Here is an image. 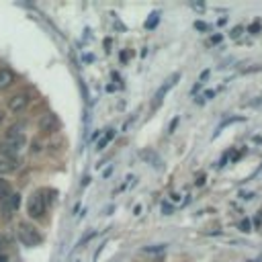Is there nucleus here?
Returning a JSON list of instances; mask_svg holds the SVG:
<instances>
[{
  "instance_id": "22",
  "label": "nucleus",
  "mask_w": 262,
  "mask_h": 262,
  "mask_svg": "<svg viewBox=\"0 0 262 262\" xmlns=\"http://www.w3.org/2000/svg\"><path fill=\"white\" fill-rule=\"evenodd\" d=\"M254 223H256V225H260V223H262V211H260V215L254 219Z\"/></svg>"
},
{
  "instance_id": "8",
  "label": "nucleus",
  "mask_w": 262,
  "mask_h": 262,
  "mask_svg": "<svg viewBox=\"0 0 262 262\" xmlns=\"http://www.w3.org/2000/svg\"><path fill=\"white\" fill-rule=\"evenodd\" d=\"M13 82H15V74H13V70H9V68H3V70H0V90L9 88Z\"/></svg>"
},
{
  "instance_id": "26",
  "label": "nucleus",
  "mask_w": 262,
  "mask_h": 262,
  "mask_svg": "<svg viewBox=\"0 0 262 262\" xmlns=\"http://www.w3.org/2000/svg\"><path fill=\"white\" fill-rule=\"evenodd\" d=\"M3 244H5V242H3V238H0V248H3Z\"/></svg>"
},
{
  "instance_id": "2",
  "label": "nucleus",
  "mask_w": 262,
  "mask_h": 262,
  "mask_svg": "<svg viewBox=\"0 0 262 262\" xmlns=\"http://www.w3.org/2000/svg\"><path fill=\"white\" fill-rule=\"evenodd\" d=\"M45 209H47V199L43 197V193L31 195V199H29V203H27V213H29V217L39 219V217L45 213Z\"/></svg>"
},
{
  "instance_id": "9",
  "label": "nucleus",
  "mask_w": 262,
  "mask_h": 262,
  "mask_svg": "<svg viewBox=\"0 0 262 262\" xmlns=\"http://www.w3.org/2000/svg\"><path fill=\"white\" fill-rule=\"evenodd\" d=\"M140 158H142L144 162H148L150 166H160V158H158V154H156L154 150H144V152H140Z\"/></svg>"
},
{
  "instance_id": "24",
  "label": "nucleus",
  "mask_w": 262,
  "mask_h": 262,
  "mask_svg": "<svg viewBox=\"0 0 262 262\" xmlns=\"http://www.w3.org/2000/svg\"><path fill=\"white\" fill-rule=\"evenodd\" d=\"M0 262H7V256H5L3 252H0Z\"/></svg>"
},
{
  "instance_id": "12",
  "label": "nucleus",
  "mask_w": 262,
  "mask_h": 262,
  "mask_svg": "<svg viewBox=\"0 0 262 262\" xmlns=\"http://www.w3.org/2000/svg\"><path fill=\"white\" fill-rule=\"evenodd\" d=\"M9 195H11V185L5 178H0V201H5Z\"/></svg>"
},
{
  "instance_id": "18",
  "label": "nucleus",
  "mask_w": 262,
  "mask_h": 262,
  "mask_svg": "<svg viewBox=\"0 0 262 262\" xmlns=\"http://www.w3.org/2000/svg\"><path fill=\"white\" fill-rule=\"evenodd\" d=\"M240 229H242V231H250V221H248V219H244V221L240 223Z\"/></svg>"
},
{
  "instance_id": "10",
  "label": "nucleus",
  "mask_w": 262,
  "mask_h": 262,
  "mask_svg": "<svg viewBox=\"0 0 262 262\" xmlns=\"http://www.w3.org/2000/svg\"><path fill=\"white\" fill-rule=\"evenodd\" d=\"M17 170V162L15 160H7V158H0V174H11Z\"/></svg>"
},
{
  "instance_id": "23",
  "label": "nucleus",
  "mask_w": 262,
  "mask_h": 262,
  "mask_svg": "<svg viewBox=\"0 0 262 262\" xmlns=\"http://www.w3.org/2000/svg\"><path fill=\"white\" fill-rule=\"evenodd\" d=\"M217 41H221V37H219V35H215V37H211V43H217Z\"/></svg>"
},
{
  "instance_id": "21",
  "label": "nucleus",
  "mask_w": 262,
  "mask_h": 262,
  "mask_svg": "<svg viewBox=\"0 0 262 262\" xmlns=\"http://www.w3.org/2000/svg\"><path fill=\"white\" fill-rule=\"evenodd\" d=\"M162 211H164V215H170V213H172V209H170V205H168V203H164Z\"/></svg>"
},
{
  "instance_id": "4",
  "label": "nucleus",
  "mask_w": 262,
  "mask_h": 262,
  "mask_svg": "<svg viewBox=\"0 0 262 262\" xmlns=\"http://www.w3.org/2000/svg\"><path fill=\"white\" fill-rule=\"evenodd\" d=\"M27 104H29V94L27 92H17L9 98V111H13V113L23 111Z\"/></svg>"
},
{
  "instance_id": "25",
  "label": "nucleus",
  "mask_w": 262,
  "mask_h": 262,
  "mask_svg": "<svg viewBox=\"0 0 262 262\" xmlns=\"http://www.w3.org/2000/svg\"><path fill=\"white\" fill-rule=\"evenodd\" d=\"M5 121V111H0V123Z\"/></svg>"
},
{
  "instance_id": "20",
  "label": "nucleus",
  "mask_w": 262,
  "mask_h": 262,
  "mask_svg": "<svg viewBox=\"0 0 262 262\" xmlns=\"http://www.w3.org/2000/svg\"><path fill=\"white\" fill-rule=\"evenodd\" d=\"M195 27H197V29H201V31H207V29H209V27H207L205 23H201V21H199V23H195Z\"/></svg>"
},
{
  "instance_id": "14",
  "label": "nucleus",
  "mask_w": 262,
  "mask_h": 262,
  "mask_svg": "<svg viewBox=\"0 0 262 262\" xmlns=\"http://www.w3.org/2000/svg\"><path fill=\"white\" fill-rule=\"evenodd\" d=\"M158 25V15H152L148 21H146V29H154Z\"/></svg>"
},
{
  "instance_id": "19",
  "label": "nucleus",
  "mask_w": 262,
  "mask_h": 262,
  "mask_svg": "<svg viewBox=\"0 0 262 262\" xmlns=\"http://www.w3.org/2000/svg\"><path fill=\"white\" fill-rule=\"evenodd\" d=\"M242 31H244L242 27H235V29L231 31V37H240V35H242Z\"/></svg>"
},
{
  "instance_id": "16",
  "label": "nucleus",
  "mask_w": 262,
  "mask_h": 262,
  "mask_svg": "<svg viewBox=\"0 0 262 262\" xmlns=\"http://www.w3.org/2000/svg\"><path fill=\"white\" fill-rule=\"evenodd\" d=\"M248 31H250V33H252V35H256V33H260V23H258V21H256V23H252V25H250V29H248Z\"/></svg>"
},
{
  "instance_id": "1",
  "label": "nucleus",
  "mask_w": 262,
  "mask_h": 262,
  "mask_svg": "<svg viewBox=\"0 0 262 262\" xmlns=\"http://www.w3.org/2000/svg\"><path fill=\"white\" fill-rule=\"evenodd\" d=\"M17 235H19V242H21L23 246H27V248H35V246H39V242H41V233L37 231V227L31 225V223H25V221L19 223Z\"/></svg>"
},
{
  "instance_id": "3",
  "label": "nucleus",
  "mask_w": 262,
  "mask_h": 262,
  "mask_svg": "<svg viewBox=\"0 0 262 262\" xmlns=\"http://www.w3.org/2000/svg\"><path fill=\"white\" fill-rule=\"evenodd\" d=\"M5 140H7V142H13V144H17V146H21V148H25L27 138H25V134H23V125H13V127L7 131Z\"/></svg>"
},
{
  "instance_id": "15",
  "label": "nucleus",
  "mask_w": 262,
  "mask_h": 262,
  "mask_svg": "<svg viewBox=\"0 0 262 262\" xmlns=\"http://www.w3.org/2000/svg\"><path fill=\"white\" fill-rule=\"evenodd\" d=\"M162 250H164V246H156V248L152 246V248H144L142 252H144V254H152V252H162Z\"/></svg>"
},
{
  "instance_id": "5",
  "label": "nucleus",
  "mask_w": 262,
  "mask_h": 262,
  "mask_svg": "<svg viewBox=\"0 0 262 262\" xmlns=\"http://www.w3.org/2000/svg\"><path fill=\"white\" fill-rule=\"evenodd\" d=\"M56 129H58V117L54 113H45L39 119V131L41 134H54Z\"/></svg>"
},
{
  "instance_id": "17",
  "label": "nucleus",
  "mask_w": 262,
  "mask_h": 262,
  "mask_svg": "<svg viewBox=\"0 0 262 262\" xmlns=\"http://www.w3.org/2000/svg\"><path fill=\"white\" fill-rule=\"evenodd\" d=\"M94 233H96V231H88V233H86V235H84V238H82V240L78 242V246H84V244H86V242H88V240H90V238H92Z\"/></svg>"
},
{
  "instance_id": "13",
  "label": "nucleus",
  "mask_w": 262,
  "mask_h": 262,
  "mask_svg": "<svg viewBox=\"0 0 262 262\" xmlns=\"http://www.w3.org/2000/svg\"><path fill=\"white\" fill-rule=\"evenodd\" d=\"M19 203H21V195H13L11 197V207H7V211H15L19 207Z\"/></svg>"
},
{
  "instance_id": "6",
  "label": "nucleus",
  "mask_w": 262,
  "mask_h": 262,
  "mask_svg": "<svg viewBox=\"0 0 262 262\" xmlns=\"http://www.w3.org/2000/svg\"><path fill=\"white\" fill-rule=\"evenodd\" d=\"M178 78H180V74H174V76H172L170 80H166V84H164V86H162V88L156 92V96H154V100H152V107H154V109H158V107L162 104L164 94H166V92H168V90H170V88L176 84V80H178Z\"/></svg>"
},
{
  "instance_id": "11",
  "label": "nucleus",
  "mask_w": 262,
  "mask_h": 262,
  "mask_svg": "<svg viewBox=\"0 0 262 262\" xmlns=\"http://www.w3.org/2000/svg\"><path fill=\"white\" fill-rule=\"evenodd\" d=\"M113 138H115V129H109L107 134L102 136V140H100V142L96 144V150H104V148H107V146H109V144L113 142Z\"/></svg>"
},
{
  "instance_id": "7",
  "label": "nucleus",
  "mask_w": 262,
  "mask_h": 262,
  "mask_svg": "<svg viewBox=\"0 0 262 262\" xmlns=\"http://www.w3.org/2000/svg\"><path fill=\"white\" fill-rule=\"evenodd\" d=\"M19 152H21V146H17L13 142H7V140L0 142V154H3L7 160H15L19 156Z\"/></svg>"
}]
</instances>
